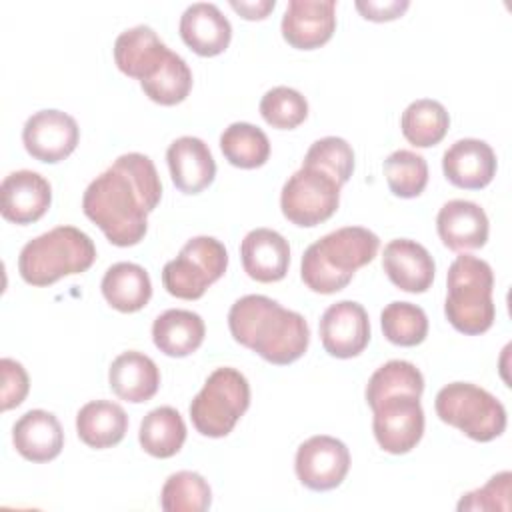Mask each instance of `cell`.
Segmentation results:
<instances>
[{
	"label": "cell",
	"mask_w": 512,
	"mask_h": 512,
	"mask_svg": "<svg viewBox=\"0 0 512 512\" xmlns=\"http://www.w3.org/2000/svg\"><path fill=\"white\" fill-rule=\"evenodd\" d=\"M180 36L198 56L224 52L232 38V26L212 2H194L180 16Z\"/></svg>",
	"instance_id": "44dd1931"
},
{
	"label": "cell",
	"mask_w": 512,
	"mask_h": 512,
	"mask_svg": "<svg viewBox=\"0 0 512 512\" xmlns=\"http://www.w3.org/2000/svg\"><path fill=\"white\" fill-rule=\"evenodd\" d=\"M128 430L124 408L110 400H92L76 414V432L80 440L96 450L112 448L122 442Z\"/></svg>",
	"instance_id": "484cf974"
},
{
	"label": "cell",
	"mask_w": 512,
	"mask_h": 512,
	"mask_svg": "<svg viewBox=\"0 0 512 512\" xmlns=\"http://www.w3.org/2000/svg\"><path fill=\"white\" fill-rule=\"evenodd\" d=\"M226 266L224 244L212 236H196L180 248L174 260L164 264L162 284L176 298L198 300L210 284L222 278Z\"/></svg>",
	"instance_id": "ba28073f"
},
{
	"label": "cell",
	"mask_w": 512,
	"mask_h": 512,
	"mask_svg": "<svg viewBox=\"0 0 512 512\" xmlns=\"http://www.w3.org/2000/svg\"><path fill=\"white\" fill-rule=\"evenodd\" d=\"M250 406V384L236 368H216L202 390L190 402L194 428L208 438H222L232 432L236 422Z\"/></svg>",
	"instance_id": "8992f818"
},
{
	"label": "cell",
	"mask_w": 512,
	"mask_h": 512,
	"mask_svg": "<svg viewBox=\"0 0 512 512\" xmlns=\"http://www.w3.org/2000/svg\"><path fill=\"white\" fill-rule=\"evenodd\" d=\"M320 340L334 358L358 356L370 342V320L362 304L340 300L320 318Z\"/></svg>",
	"instance_id": "4fadbf2b"
},
{
	"label": "cell",
	"mask_w": 512,
	"mask_h": 512,
	"mask_svg": "<svg viewBox=\"0 0 512 512\" xmlns=\"http://www.w3.org/2000/svg\"><path fill=\"white\" fill-rule=\"evenodd\" d=\"M80 140V128L76 120L62 110H40L34 112L24 128L22 142L26 152L48 164H56L68 158Z\"/></svg>",
	"instance_id": "7c38bea8"
},
{
	"label": "cell",
	"mask_w": 512,
	"mask_h": 512,
	"mask_svg": "<svg viewBox=\"0 0 512 512\" xmlns=\"http://www.w3.org/2000/svg\"><path fill=\"white\" fill-rule=\"evenodd\" d=\"M168 52L170 48L144 24L124 30L114 42V62L118 70L140 82L160 68Z\"/></svg>",
	"instance_id": "7402d4cb"
},
{
	"label": "cell",
	"mask_w": 512,
	"mask_h": 512,
	"mask_svg": "<svg viewBox=\"0 0 512 512\" xmlns=\"http://www.w3.org/2000/svg\"><path fill=\"white\" fill-rule=\"evenodd\" d=\"M228 328L238 344L276 366L298 360L310 342L304 316L262 294L238 298L228 312Z\"/></svg>",
	"instance_id": "7a4b0ae2"
},
{
	"label": "cell",
	"mask_w": 512,
	"mask_h": 512,
	"mask_svg": "<svg viewBox=\"0 0 512 512\" xmlns=\"http://www.w3.org/2000/svg\"><path fill=\"white\" fill-rule=\"evenodd\" d=\"M372 428L384 452L406 454L424 434V410L420 396L392 394L372 406Z\"/></svg>",
	"instance_id": "30bf717a"
},
{
	"label": "cell",
	"mask_w": 512,
	"mask_h": 512,
	"mask_svg": "<svg viewBox=\"0 0 512 512\" xmlns=\"http://www.w3.org/2000/svg\"><path fill=\"white\" fill-rule=\"evenodd\" d=\"M16 452L30 462H50L64 446V432L58 418L46 410H28L12 428Z\"/></svg>",
	"instance_id": "603a6c76"
},
{
	"label": "cell",
	"mask_w": 512,
	"mask_h": 512,
	"mask_svg": "<svg viewBox=\"0 0 512 512\" xmlns=\"http://www.w3.org/2000/svg\"><path fill=\"white\" fill-rule=\"evenodd\" d=\"M382 268L394 286L412 294L426 292L436 272L430 252L408 238H396L384 246Z\"/></svg>",
	"instance_id": "2e32d148"
},
{
	"label": "cell",
	"mask_w": 512,
	"mask_h": 512,
	"mask_svg": "<svg viewBox=\"0 0 512 512\" xmlns=\"http://www.w3.org/2000/svg\"><path fill=\"white\" fill-rule=\"evenodd\" d=\"M434 408L442 422L476 442H490L506 430L504 404L488 390L470 382H452L440 388Z\"/></svg>",
	"instance_id": "52a82bcc"
},
{
	"label": "cell",
	"mask_w": 512,
	"mask_h": 512,
	"mask_svg": "<svg viewBox=\"0 0 512 512\" xmlns=\"http://www.w3.org/2000/svg\"><path fill=\"white\" fill-rule=\"evenodd\" d=\"M424 376L408 360H390L382 364L366 384V402L372 408L382 398L392 394H414L422 396Z\"/></svg>",
	"instance_id": "d6a6232c"
},
{
	"label": "cell",
	"mask_w": 512,
	"mask_h": 512,
	"mask_svg": "<svg viewBox=\"0 0 512 512\" xmlns=\"http://www.w3.org/2000/svg\"><path fill=\"white\" fill-rule=\"evenodd\" d=\"M2 374V410H12L20 406L30 390V380L24 366L12 358L0 360Z\"/></svg>",
	"instance_id": "f35d334b"
},
{
	"label": "cell",
	"mask_w": 512,
	"mask_h": 512,
	"mask_svg": "<svg viewBox=\"0 0 512 512\" xmlns=\"http://www.w3.org/2000/svg\"><path fill=\"white\" fill-rule=\"evenodd\" d=\"M294 468L298 480L306 488L326 492L340 486L346 478L350 470V452L342 440L318 434L298 446Z\"/></svg>",
	"instance_id": "8fae6325"
},
{
	"label": "cell",
	"mask_w": 512,
	"mask_h": 512,
	"mask_svg": "<svg viewBox=\"0 0 512 512\" xmlns=\"http://www.w3.org/2000/svg\"><path fill=\"white\" fill-rule=\"evenodd\" d=\"M442 170L450 184L466 190L488 186L496 174V154L484 140H456L442 156Z\"/></svg>",
	"instance_id": "e0dca14e"
},
{
	"label": "cell",
	"mask_w": 512,
	"mask_h": 512,
	"mask_svg": "<svg viewBox=\"0 0 512 512\" xmlns=\"http://www.w3.org/2000/svg\"><path fill=\"white\" fill-rule=\"evenodd\" d=\"M282 36L298 50H314L326 44L336 28L334 0H290L282 16Z\"/></svg>",
	"instance_id": "5bb4252c"
},
{
	"label": "cell",
	"mask_w": 512,
	"mask_h": 512,
	"mask_svg": "<svg viewBox=\"0 0 512 512\" xmlns=\"http://www.w3.org/2000/svg\"><path fill=\"white\" fill-rule=\"evenodd\" d=\"M230 6L240 12L242 18L246 20H262L268 16L270 10H274L276 2L274 0H258V2H238V0H230Z\"/></svg>",
	"instance_id": "60d3db41"
},
{
	"label": "cell",
	"mask_w": 512,
	"mask_h": 512,
	"mask_svg": "<svg viewBox=\"0 0 512 512\" xmlns=\"http://www.w3.org/2000/svg\"><path fill=\"white\" fill-rule=\"evenodd\" d=\"M144 94L162 106L180 104L192 88V72L182 56L176 52H168L160 68L146 80L140 82Z\"/></svg>",
	"instance_id": "4dcf8cb0"
},
{
	"label": "cell",
	"mask_w": 512,
	"mask_h": 512,
	"mask_svg": "<svg viewBox=\"0 0 512 512\" xmlns=\"http://www.w3.org/2000/svg\"><path fill=\"white\" fill-rule=\"evenodd\" d=\"M162 198L154 162L140 152H128L96 176L84 196L82 210L114 246H134L148 230V214Z\"/></svg>",
	"instance_id": "6da1fadb"
},
{
	"label": "cell",
	"mask_w": 512,
	"mask_h": 512,
	"mask_svg": "<svg viewBox=\"0 0 512 512\" xmlns=\"http://www.w3.org/2000/svg\"><path fill=\"white\" fill-rule=\"evenodd\" d=\"M384 176L394 196L416 198L428 184V164L412 150H396L384 160Z\"/></svg>",
	"instance_id": "e575fe53"
},
{
	"label": "cell",
	"mask_w": 512,
	"mask_h": 512,
	"mask_svg": "<svg viewBox=\"0 0 512 512\" xmlns=\"http://www.w3.org/2000/svg\"><path fill=\"white\" fill-rule=\"evenodd\" d=\"M212 504L208 482L192 470H180L166 478L160 492V506L166 512H204Z\"/></svg>",
	"instance_id": "1f68e13d"
},
{
	"label": "cell",
	"mask_w": 512,
	"mask_h": 512,
	"mask_svg": "<svg viewBox=\"0 0 512 512\" xmlns=\"http://www.w3.org/2000/svg\"><path fill=\"white\" fill-rule=\"evenodd\" d=\"M96 260L92 238L76 226H56L24 244L18 272L32 286H50L56 280L86 272Z\"/></svg>",
	"instance_id": "277c9868"
},
{
	"label": "cell",
	"mask_w": 512,
	"mask_h": 512,
	"mask_svg": "<svg viewBox=\"0 0 512 512\" xmlns=\"http://www.w3.org/2000/svg\"><path fill=\"white\" fill-rule=\"evenodd\" d=\"M166 160L174 186L184 194L202 192L216 176L212 152L208 144L196 136L176 138L166 150Z\"/></svg>",
	"instance_id": "d6986e66"
},
{
	"label": "cell",
	"mask_w": 512,
	"mask_h": 512,
	"mask_svg": "<svg viewBox=\"0 0 512 512\" xmlns=\"http://www.w3.org/2000/svg\"><path fill=\"white\" fill-rule=\"evenodd\" d=\"M302 164L324 170L326 174H330L342 186L352 176L354 150L344 138L324 136L308 148Z\"/></svg>",
	"instance_id": "8d00e7d4"
},
{
	"label": "cell",
	"mask_w": 512,
	"mask_h": 512,
	"mask_svg": "<svg viewBox=\"0 0 512 512\" xmlns=\"http://www.w3.org/2000/svg\"><path fill=\"white\" fill-rule=\"evenodd\" d=\"M380 324L386 340L396 346H416L428 334V316L412 302H390L380 314Z\"/></svg>",
	"instance_id": "836d02e7"
},
{
	"label": "cell",
	"mask_w": 512,
	"mask_h": 512,
	"mask_svg": "<svg viewBox=\"0 0 512 512\" xmlns=\"http://www.w3.org/2000/svg\"><path fill=\"white\" fill-rule=\"evenodd\" d=\"M102 294L106 302L118 312H138L152 296V282L148 272L134 262L112 264L102 278Z\"/></svg>",
	"instance_id": "4316f807"
},
{
	"label": "cell",
	"mask_w": 512,
	"mask_h": 512,
	"mask_svg": "<svg viewBox=\"0 0 512 512\" xmlns=\"http://www.w3.org/2000/svg\"><path fill=\"white\" fill-rule=\"evenodd\" d=\"M380 238L362 226L338 228L306 248L300 262L304 284L318 294L346 288L354 272L374 260Z\"/></svg>",
	"instance_id": "3957f363"
},
{
	"label": "cell",
	"mask_w": 512,
	"mask_h": 512,
	"mask_svg": "<svg viewBox=\"0 0 512 512\" xmlns=\"http://www.w3.org/2000/svg\"><path fill=\"white\" fill-rule=\"evenodd\" d=\"M204 334L206 328L200 314L182 308L162 312L152 324V340L156 348L172 358H184L196 352Z\"/></svg>",
	"instance_id": "d4e9b609"
},
{
	"label": "cell",
	"mask_w": 512,
	"mask_h": 512,
	"mask_svg": "<svg viewBox=\"0 0 512 512\" xmlns=\"http://www.w3.org/2000/svg\"><path fill=\"white\" fill-rule=\"evenodd\" d=\"M410 6L408 0H388V2H374V0H358L356 10L366 18L374 22H384V20H394L398 18L406 8Z\"/></svg>",
	"instance_id": "ab89813d"
},
{
	"label": "cell",
	"mask_w": 512,
	"mask_h": 512,
	"mask_svg": "<svg viewBox=\"0 0 512 512\" xmlns=\"http://www.w3.org/2000/svg\"><path fill=\"white\" fill-rule=\"evenodd\" d=\"M240 258L244 272L252 280L270 284L286 276L290 266V246L280 232L254 228L240 244Z\"/></svg>",
	"instance_id": "ac0fdd59"
},
{
	"label": "cell",
	"mask_w": 512,
	"mask_h": 512,
	"mask_svg": "<svg viewBox=\"0 0 512 512\" xmlns=\"http://www.w3.org/2000/svg\"><path fill=\"white\" fill-rule=\"evenodd\" d=\"M50 202V182L34 170L10 172L0 184V212L8 222L32 224L46 214Z\"/></svg>",
	"instance_id": "9a60e30c"
},
{
	"label": "cell",
	"mask_w": 512,
	"mask_h": 512,
	"mask_svg": "<svg viewBox=\"0 0 512 512\" xmlns=\"http://www.w3.org/2000/svg\"><path fill=\"white\" fill-rule=\"evenodd\" d=\"M220 150L232 166L252 170L266 164L270 140L262 128L248 122H234L220 134Z\"/></svg>",
	"instance_id": "f546056e"
},
{
	"label": "cell",
	"mask_w": 512,
	"mask_h": 512,
	"mask_svg": "<svg viewBox=\"0 0 512 512\" xmlns=\"http://www.w3.org/2000/svg\"><path fill=\"white\" fill-rule=\"evenodd\" d=\"M340 204V184L320 168L304 166L282 186L280 208L286 220L312 228L326 222Z\"/></svg>",
	"instance_id": "9c48e42d"
},
{
	"label": "cell",
	"mask_w": 512,
	"mask_h": 512,
	"mask_svg": "<svg viewBox=\"0 0 512 512\" xmlns=\"http://www.w3.org/2000/svg\"><path fill=\"white\" fill-rule=\"evenodd\" d=\"M450 126V116L438 100L420 98L406 106L400 118V128L404 138L418 146L428 148L438 144Z\"/></svg>",
	"instance_id": "f1b7e54d"
},
{
	"label": "cell",
	"mask_w": 512,
	"mask_h": 512,
	"mask_svg": "<svg viewBox=\"0 0 512 512\" xmlns=\"http://www.w3.org/2000/svg\"><path fill=\"white\" fill-rule=\"evenodd\" d=\"M510 480L508 470L494 474L482 488L464 494L458 502V510H490V512H508L510 510Z\"/></svg>",
	"instance_id": "74e56055"
},
{
	"label": "cell",
	"mask_w": 512,
	"mask_h": 512,
	"mask_svg": "<svg viewBox=\"0 0 512 512\" xmlns=\"http://www.w3.org/2000/svg\"><path fill=\"white\" fill-rule=\"evenodd\" d=\"M260 114L272 128L292 130L306 120L308 102L290 86H274L262 96Z\"/></svg>",
	"instance_id": "d590c367"
},
{
	"label": "cell",
	"mask_w": 512,
	"mask_h": 512,
	"mask_svg": "<svg viewBox=\"0 0 512 512\" xmlns=\"http://www.w3.org/2000/svg\"><path fill=\"white\" fill-rule=\"evenodd\" d=\"M436 230L446 248L476 250L488 240V216L476 202L450 200L436 216Z\"/></svg>",
	"instance_id": "ffe728a7"
},
{
	"label": "cell",
	"mask_w": 512,
	"mask_h": 512,
	"mask_svg": "<svg viewBox=\"0 0 512 512\" xmlns=\"http://www.w3.org/2000/svg\"><path fill=\"white\" fill-rule=\"evenodd\" d=\"M138 440L150 456L170 458L180 452L186 440V424L176 408L158 406L142 418Z\"/></svg>",
	"instance_id": "83f0119b"
},
{
	"label": "cell",
	"mask_w": 512,
	"mask_h": 512,
	"mask_svg": "<svg viewBox=\"0 0 512 512\" xmlns=\"http://www.w3.org/2000/svg\"><path fill=\"white\" fill-rule=\"evenodd\" d=\"M448 294L444 314L462 334H484L496 318L492 300L494 272L490 264L472 254H460L448 268Z\"/></svg>",
	"instance_id": "5b68a950"
},
{
	"label": "cell",
	"mask_w": 512,
	"mask_h": 512,
	"mask_svg": "<svg viewBox=\"0 0 512 512\" xmlns=\"http://www.w3.org/2000/svg\"><path fill=\"white\" fill-rule=\"evenodd\" d=\"M108 384L112 392L126 402H148L160 388V370L150 356L128 350L112 360Z\"/></svg>",
	"instance_id": "cb8c5ba5"
}]
</instances>
